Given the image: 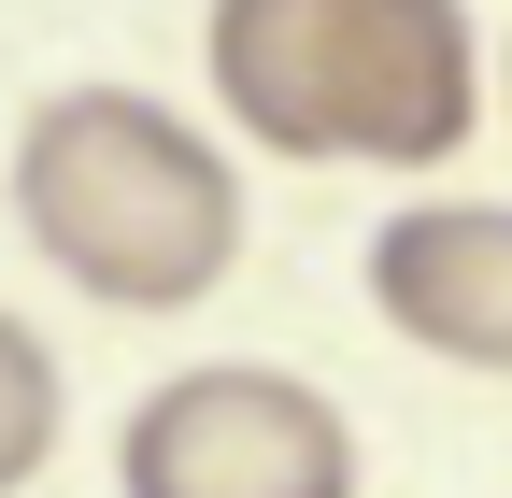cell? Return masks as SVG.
Masks as SVG:
<instances>
[{
	"label": "cell",
	"instance_id": "obj_1",
	"mask_svg": "<svg viewBox=\"0 0 512 498\" xmlns=\"http://www.w3.org/2000/svg\"><path fill=\"white\" fill-rule=\"evenodd\" d=\"M200 72L256 157L299 171H441L484 129V29L470 0H214Z\"/></svg>",
	"mask_w": 512,
	"mask_h": 498
},
{
	"label": "cell",
	"instance_id": "obj_2",
	"mask_svg": "<svg viewBox=\"0 0 512 498\" xmlns=\"http://www.w3.org/2000/svg\"><path fill=\"white\" fill-rule=\"evenodd\" d=\"M15 228L100 314H200L242 271V171L143 86H57L15 129Z\"/></svg>",
	"mask_w": 512,
	"mask_h": 498
},
{
	"label": "cell",
	"instance_id": "obj_3",
	"mask_svg": "<svg viewBox=\"0 0 512 498\" xmlns=\"http://www.w3.org/2000/svg\"><path fill=\"white\" fill-rule=\"evenodd\" d=\"M114 498H356V413L299 370L200 356L128 399Z\"/></svg>",
	"mask_w": 512,
	"mask_h": 498
},
{
	"label": "cell",
	"instance_id": "obj_4",
	"mask_svg": "<svg viewBox=\"0 0 512 498\" xmlns=\"http://www.w3.org/2000/svg\"><path fill=\"white\" fill-rule=\"evenodd\" d=\"M370 314L441 370L512 385V200H413L370 228Z\"/></svg>",
	"mask_w": 512,
	"mask_h": 498
},
{
	"label": "cell",
	"instance_id": "obj_5",
	"mask_svg": "<svg viewBox=\"0 0 512 498\" xmlns=\"http://www.w3.org/2000/svg\"><path fill=\"white\" fill-rule=\"evenodd\" d=\"M57 427H72V385H57L43 328L0 314V498H29V484L57 470Z\"/></svg>",
	"mask_w": 512,
	"mask_h": 498
},
{
	"label": "cell",
	"instance_id": "obj_6",
	"mask_svg": "<svg viewBox=\"0 0 512 498\" xmlns=\"http://www.w3.org/2000/svg\"><path fill=\"white\" fill-rule=\"evenodd\" d=\"M498 100H512V43H498Z\"/></svg>",
	"mask_w": 512,
	"mask_h": 498
}]
</instances>
